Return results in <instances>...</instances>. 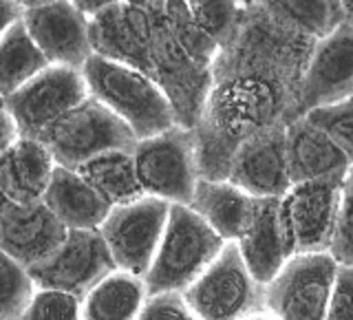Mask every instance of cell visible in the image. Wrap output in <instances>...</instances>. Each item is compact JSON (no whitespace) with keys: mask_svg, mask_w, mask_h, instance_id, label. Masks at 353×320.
I'll return each mask as SVG.
<instances>
[{"mask_svg":"<svg viewBox=\"0 0 353 320\" xmlns=\"http://www.w3.org/2000/svg\"><path fill=\"white\" fill-rule=\"evenodd\" d=\"M316 38L268 5L243 9L212 60V86L194 130L199 172L228 179L232 154L252 132L298 115V93Z\"/></svg>","mask_w":353,"mask_h":320,"instance_id":"cell-1","label":"cell"},{"mask_svg":"<svg viewBox=\"0 0 353 320\" xmlns=\"http://www.w3.org/2000/svg\"><path fill=\"white\" fill-rule=\"evenodd\" d=\"M82 75L88 93L124 119L137 139L176 124L161 86L141 69L91 53L82 64Z\"/></svg>","mask_w":353,"mask_h":320,"instance_id":"cell-2","label":"cell"},{"mask_svg":"<svg viewBox=\"0 0 353 320\" xmlns=\"http://www.w3.org/2000/svg\"><path fill=\"white\" fill-rule=\"evenodd\" d=\"M214 228L188 203H170L161 241L148 272L143 274L148 294L163 290L183 292L223 248Z\"/></svg>","mask_w":353,"mask_h":320,"instance_id":"cell-3","label":"cell"},{"mask_svg":"<svg viewBox=\"0 0 353 320\" xmlns=\"http://www.w3.org/2000/svg\"><path fill=\"white\" fill-rule=\"evenodd\" d=\"M53 154L55 163L77 168L82 161L106 150H132L135 132L124 119L88 93L36 135Z\"/></svg>","mask_w":353,"mask_h":320,"instance_id":"cell-4","label":"cell"},{"mask_svg":"<svg viewBox=\"0 0 353 320\" xmlns=\"http://www.w3.org/2000/svg\"><path fill=\"white\" fill-rule=\"evenodd\" d=\"M183 296L194 318L232 320L268 316L263 285L254 279L236 241H225L214 261L185 287Z\"/></svg>","mask_w":353,"mask_h":320,"instance_id":"cell-5","label":"cell"},{"mask_svg":"<svg viewBox=\"0 0 353 320\" xmlns=\"http://www.w3.org/2000/svg\"><path fill=\"white\" fill-rule=\"evenodd\" d=\"M150 14V62L152 80L161 86L174 110L176 124L192 128L212 86V66L194 60L174 38L161 9Z\"/></svg>","mask_w":353,"mask_h":320,"instance_id":"cell-6","label":"cell"},{"mask_svg":"<svg viewBox=\"0 0 353 320\" xmlns=\"http://www.w3.org/2000/svg\"><path fill=\"white\" fill-rule=\"evenodd\" d=\"M132 157L143 192L168 203H190L196 181L201 179L192 128L172 124L137 139Z\"/></svg>","mask_w":353,"mask_h":320,"instance_id":"cell-7","label":"cell"},{"mask_svg":"<svg viewBox=\"0 0 353 320\" xmlns=\"http://www.w3.org/2000/svg\"><path fill=\"white\" fill-rule=\"evenodd\" d=\"M340 261L325 252H296L263 285V307L268 316L290 320L327 318L331 285Z\"/></svg>","mask_w":353,"mask_h":320,"instance_id":"cell-8","label":"cell"},{"mask_svg":"<svg viewBox=\"0 0 353 320\" xmlns=\"http://www.w3.org/2000/svg\"><path fill=\"white\" fill-rule=\"evenodd\" d=\"M168 212L170 203L152 194H141L132 201L110 206L97 230L104 237L117 268L137 276L148 272Z\"/></svg>","mask_w":353,"mask_h":320,"instance_id":"cell-9","label":"cell"},{"mask_svg":"<svg viewBox=\"0 0 353 320\" xmlns=\"http://www.w3.org/2000/svg\"><path fill=\"white\" fill-rule=\"evenodd\" d=\"M115 268L117 265L97 228H69L60 246L27 270L36 287H53L84 298L99 279Z\"/></svg>","mask_w":353,"mask_h":320,"instance_id":"cell-10","label":"cell"},{"mask_svg":"<svg viewBox=\"0 0 353 320\" xmlns=\"http://www.w3.org/2000/svg\"><path fill=\"white\" fill-rule=\"evenodd\" d=\"M88 95V86L80 66L49 64L5 97L9 113L14 115L20 135L36 137L51 124Z\"/></svg>","mask_w":353,"mask_h":320,"instance_id":"cell-11","label":"cell"},{"mask_svg":"<svg viewBox=\"0 0 353 320\" xmlns=\"http://www.w3.org/2000/svg\"><path fill=\"white\" fill-rule=\"evenodd\" d=\"M342 177L345 174L298 181L281 197L296 252H325L331 248Z\"/></svg>","mask_w":353,"mask_h":320,"instance_id":"cell-12","label":"cell"},{"mask_svg":"<svg viewBox=\"0 0 353 320\" xmlns=\"http://www.w3.org/2000/svg\"><path fill=\"white\" fill-rule=\"evenodd\" d=\"M353 95V27L342 22L314 42L305 66L298 115Z\"/></svg>","mask_w":353,"mask_h":320,"instance_id":"cell-13","label":"cell"},{"mask_svg":"<svg viewBox=\"0 0 353 320\" xmlns=\"http://www.w3.org/2000/svg\"><path fill=\"white\" fill-rule=\"evenodd\" d=\"M285 126L274 124L252 132L232 154L228 179L252 197H283L292 188L287 166Z\"/></svg>","mask_w":353,"mask_h":320,"instance_id":"cell-14","label":"cell"},{"mask_svg":"<svg viewBox=\"0 0 353 320\" xmlns=\"http://www.w3.org/2000/svg\"><path fill=\"white\" fill-rule=\"evenodd\" d=\"M88 40L97 55L141 69L152 77L148 9L119 0L88 16Z\"/></svg>","mask_w":353,"mask_h":320,"instance_id":"cell-15","label":"cell"},{"mask_svg":"<svg viewBox=\"0 0 353 320\" xmlns=\"http://www.w3.org/2000/svg\"><path fill=\"white\" fill-rule=\"evenodd\" d=\"M22 22L31 38L53 64L80 66L93 53L88 40V14L73 0H53V3L25 9Z\"/></svg>","mask_w":353,"mask_h":320,"instance_id":"cell-16","label":"cell"},{"mask_svg":"<svg viewBox=\"0 0 353 320\" xmlns=\"http://www.w3.org/2000/svg\"><path fill=\"white\" fill-rule=\"evenodd\" d=\"M66 228L44 201L0 206V250L20 265L31 268L44 261L64 241Z\"/></svg>","mask_w":353,"mask_h":320,"instance_id":"cell-17","label":"cell"},{"mask_svg":"<svg viewBox=\"0 0 353 320\" xmlns=\"http://www.w3.org/2000/svg\"><path fill=\"white\" fill-rule=\"evenodd\" d=\"M236 246L245 259L250 272L261 285L279 272L285 261L294 257L296 248L283 214L281 197H259L252 221Z\"/></svg>","mask_w":353,"mask_h":320,"instance_id":"cell-18","label":"cell"},{"mask_svg":"<svg viewBox=\"0 0 353 320\" xmlns=\"http://www.w3.org/2000/svg\"><path fill=\"white\" fill-rule=\"evenodd\" d=\"M287 166L292 183L345 174L351 166L334 137L307 115H296L285 126Z\"/></svg>","mask_w":353,"mask_h":320,"instance_id":"cell-19","label":"cell"},{"mask_svg":"<svg viewBox=\"0 0 353 320\" xmlns=\"http://www.w3.org/2000/svg\"><path fill=\"white\" fill-rule=\"evenodd\" d=\"M55 159L38 137L20 135L0 152V192L5 201H42Z\"/></svg>","mask_w":353,"mask_h":320,"instance_id":"cell-20","label":"cell"},{"mask_svg":"<svg viewBox=\"0 0 353 320\" xmlns=\"http://www.w3.org/2000/svg\"><path fill=\"white\" fill-rule=\"evenodd\" d=\"M256 199L230 179L201 177L188 206L201 214L223 241H239L252 221Z\"/></svg>","mask_w":353,"mask_h":320,"instance_id":"cell-21","label":"cell"},{"mask_svg":"<svg viewBox=\"0 0 353 320\" xmlns=\"http://www.w3.org/2000/svg\"><path fill=\"white\" fill-rule=\"evenodd\" d=\"M42 201L66 228L82 230L99 228L110 210V203L80 172L60 163H55Z\"/></svg>","mask_w":353,"mask_h":320,"instance_id":"cell-22","label":"cell"},{"mask_svg":"<svg viewBox=\"0 0 353 320\" xmlns=\"http://www.w3.org/2000/svg\"><path fill=\"white\" fill-rule=\"evenodd\" d=\"M148 296L143 276L121 268L110 270L82 298V318L88 320H128L137 318Z\"/></svg>","mask_w":353,"mask_h":320,"instance_id":"cell-23","label":"cell"},{"mask_svg":"<svg viewBox=\"0 0 353 320\" xmlns=\"http://www.w3.org/2000/svg\"><path fill=\"white\" fill-rule=\"evenodd\" d=\"M110 206L126 203L143 192L135 170L132 150H106L75 168Z\"/></svg>","mask_w":353,"mask_h":320,"instance_id":"cell-24","label":"cell"},{"mask_svg":"<svg viewBox=\"0 0 353 320\" xmlns=\"http://www.w3.org/2000/svg\"><path fill=\"white\" fill-rule=\"evenodd\" d=\"M49 64L20 18L0 36V95H11Z\"/></svg>","mask_w":353,"mask_h":320,"instance_id":"cell-25","label":"cell"},{"mask_svg":"<svg viewBox=\"0 0 353 320\" xmlns=\"http://www.w3.org/2000/svg\"><path fill=\"white\" fill-rule=\"evenodd\" d=\"M263 5L316 40L345 22L340 0H263Z\"/></svg>","mask_w":353,"mask_h":320,"instance_id":"cell-26","label":"cell"},{"mask_svg":"<svg viewBox=\"0 0 353 320\" xmlns=\"http://www.w3.org/2000/svg\"><path fill=\"white\" fill-rule=\"evenodd\" d=\"M163 16L168 20L174 38L181 42V47L190 53L194 60L212 66L219 44L214 42V38H210L208 33L199 27V22L192 18L185 0H168V3L163 5Z\"/></svg>","mask_w":353,"mask_h":320,"instance_id":"cell-27","label":"cell"},{"mask_svg":"<svg viewBox=\"0 0 353 320\" xmlns=\"http://www.w3.org/2000/svg\"><path fill=\"white\" fill-rule=\"evenodd\" d=\"M33 292L36 283L29 270L0 250V318H22Z\"/></svg>","mask_w":353,"mask_h":320,"instance_id":"cell-28","label":"cell"},{"mask_svg":"<svg viewBox=\"0 0 353 320\" xmlns=\"http://www.w3.org/2000/svg\"><path fill=\"white\" fill-rule=\"evenodd\" d=\"M185 5L199 27L214 38L219 47L232 36L243 9L248 7L243 0H185Z\"/></svg>","mask_w":353,"mask_h":320,"instance_id":"cell-29","label":"cell"},{"mask_svg":"<svg viewBox=\"0 0 353 320\" xmlns=\"http://www.w3.org/2000/svg\"><path fill=\"white\" fill-rule=\"evenodd\" d=\"M22 318L33 320H75L82 318V298L53 287H36Z\"/></svg>","mask_w":353,"mask_h":320,"instance_id":"cell-30","label":"cell"},{"mask_svg":"<svg viewBox=\"0 0 353 320\" xmlns=\"http://www.w3.org/2000/svg\"><path fill=\"white\" fill-rule=\"evenodd\" d=\"M305 115L325 128L353 163V95L334 104L318 106Z\"/></svg>","mask_w":353,"mask_h":320,"instance_id":"cell-31","label":"cell"},{"mask_svg":"<svg viewBox=\"0 0 353 320\" xmlns=\"http://www.w3.org/2000/svg\"><path fill=\"white\" fill-rule=\"evenodd\" d=\"M329 252L340 263L353 265V163L347 168L340 186V201H338V219L336 232L331 241Z\"/></svg>","mask_w":353,"mask_h":320,"instance_id":"cell-32","label":"cell"},{"mask_svg":"<svg viewBox=\"0 0 353 320\" xmlns=\"http://www.w3.org/2000/svg\"><path fill=\"white\" fill-rule=\"evenodd\" d=\"M143 320H188L194 318V312L188 305L183 292L179 290H163V292H152L146 296L139 316Z\"/></svg>","mask_w":353,"mask_h":320,"instance_id":"cell-33","label":"cell"},{"mask_svg":"<svg viewBox=\"0 0 353 320\" xmlns=\"http://www.w3.org/2000/svg\"><path fill=\"white\" fill-rule=\"evenodd\" d=\"M327 318L353 320V265L349 263H340L336 270L327 305Z\"/></svg>","mask_w":353,"mask_h":320,"instance_id":"cell-34","label":"cell"},{"mask_svg":"<svg viewBox=\"0 0 353 320\" xmlns=\"http://www.w3.org/2000/svg\"><path fill=\"white\" fill-rule=\"evenodd\" d=\"M18 137H20V130L16 126V119L9 113L5 97L0 95V152H3L11 141H16Z\"/></svg>","mask_w":353,"mask_h":320,"instance_id":"cell-35","label":"cell"},{"mask_svg":"<svg viewBox=\"0 0 353 320\" xmlns=\"http://www.w3.org/2000/svg\"><path fill=\"white\" fill-rule=\"evenodd\" d=\"M22 14H25V9H22L16 0H0V36H3L14 22H18Z\"/></svg>","mask_w":353,"mask_h":320,"instance_id":"cell-36","label":"cell"},{"mask_svg":"<svg viewBox=\"0 0 353 320\" xmlns=\"http://www.w3.org/2000/svg\"><path fill=\"white\" fill-rule=\"evenodd\" d=\"M73 3L80 7L84 14H95V11H99V9H104V7H108V5H115V3H119V0H73Z\"/></svg>","mask_w":353,"mask_h":320,"instance_id":"cell-37","label":"cell"},{"mask_svg":"<svg viewBox=\"0 0 353 320\" xmlns=\"http://www.w3.org/2000/svg\"><path fill=\"white\" fill-rule=\"evenodd\" d=\"M124 3L141 7V9H161L168 0H124Z\"/></svg>","mask_w":353,"mask_h":320,"instance_id":"cell-38","label":"cell"},{"mask_svg":"<svg viewBox=\"0 0 353 320\" xmlns=\"http://www.w3.org/2000/svg\"><path fill=\"white\" fill-rule=\"evenodd\" d=\"M340 7H342V18H345L347 25L353 27V0H340Z\"/></svg>","mask_w":353,"mask_h":320,"instance_id":"cell-39","label":"cell"},{"mask_svg":"<svg viewBox=\"0 0 353 320\" xmlns=\"http://www.w3.org/2000/svg\"><path fill=\"white\" fill-rule=\"evenodd\" d=\"M16 3H18L22 9H31V7H40V5L53 3V0H16Z\"/></svg>","mask_w":353,"mask_h":320,"instance_id":"cell-40","label":"cell"},{"mask_svg":"<svg viewBox=\"0 0 353 320\" xmlns=\"http://www.w3.org/2000/svg\"><path fill=\"white\" fill-rule=\"evenodd\" d=\"M245 5H254V3H263V0H243Z\"/></svg>","mask_w":353,"mask_h":320,"instance_id":"cell-41","label":"cell"},{"mask_svg":"<svg viewBox=\"0 0 353 320\" xmlns=\"http://www.w3.org/2000/svg\"><path fill=\"white\" fill-rule=\"evenodd\" d=\"M5 203V197H3V192H0V206H3Z\"/></svg>","mask_w":353,"mask_h":320,"instance_id":"cell-42","label":"cell"}]
</instances>
